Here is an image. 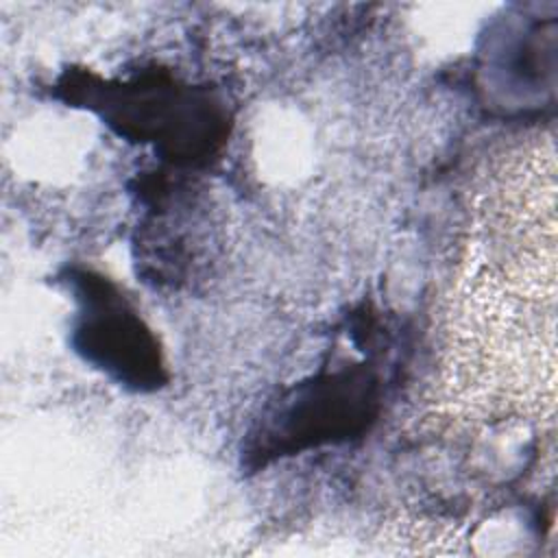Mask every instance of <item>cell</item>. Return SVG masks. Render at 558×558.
Masks as SVG:
<instances>
[{"mask_svg":"<svg viewBox=\"0 0 558 558\" xmlns=\"http://www.w3.org/2000/svg\"><path fill=\"white\" fill-rule=\"evenodd\" d=\"M102 96V113L120 133L155 142L177 159L207 155L222 135V116L207 96L192 94L166 78L120 85H87Z\"/></svg>","mask_w":558,"mask_h":558,"instance_id":"1","label":"cell"},{"mask_svg":"<svg viewBox=\"0 0 558 558\" xmlns=\"http://www.w3.org/2000/svg\"><path fill=\"white\" fill-rule=\"evenodd\" d=\"M377 395L368 373H333L296 386L262 425L259 456H281L318 442L347 438L375 414Z\"/></svg>","mask_w":558,"mask_h":558,"instance_id":"2","label":"cell"},{"mask_svg":"<svg viewBox=\"0 0 558 558\" xmlns=\"http://www.w3.org/2000/svg\"><path fill=\"white\" fill-rule=\"evenodd\" d=\"M76 347L96 366L135 388L161 381L159 349L135 312L102 281L83 279Z\"/></svg>","mask_w":558,"mask_h":558,"instance_id":"3","label":"cell"}]
</instances>
